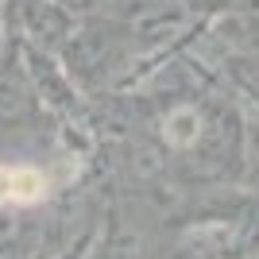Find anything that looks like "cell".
Here are the masks:
<instances>
[{"instance_id":"6da1fadb","label":"cell","mask_w":259,"mask_h":259,"mask_svg":"<svg viewBox=\"0 0 259 259\" xmlns=\"http://www.w3.org/2000/svg\"><path fill=\"white\" fill-rule=\"evenodd\" d=\"M62 58L70 66V74L85 85H97L101 77L112 70V62L120 58V27L112 23H89L77 35H70L62 47Z\"/></svg>"},{"instance_id":"7a4b0ae2","label":"cell","mask_w":259,"mask_h":259,"mask_svg":"<svg viewBox=\"0 0 259 259\" xmlns=\"http://www.w3.org/2000/svg\"><path fill=\"white\" fill-rule=\"evenodd\" d=\"M35 116V93L16 54L0 62V128H23Z\"/></svg>"},{"instance_id":"3957f363","label":"cell","mask_w":259,"mask_h":259,"mask_svg":"<svg viewBox=\"0 0 259 259\" xmlns=\"http://www.w3.org/2000/svg\"><path fill=\"white\" fill-rule=\"evenodd\" d=\"M31 240L27 236H12V240H4L0 244V259H31Z\"/></svg>"},{"instance_id":"277c9868","label":"cell","mask_w":259,"mask_h":259,"mask_svg":"<svg viewBox=\"0 0 259 259\" xmlns=\"http://www.w3.org/2000/svg\"><path fill=\"white\" fill-rule=\"evenodd\" d=\"M194 4H205V8H213V4H225V0H194Z\"/></svg>"},{"instance_id":"5b68a950","label":"cell","mask_w":259,"mask_h":259,"mask_svg":"<svg viewBox=\"0 0 259 259\" xmlns=\"http://www.w3.org/2000/svg\"><path fill=\"white\" fill-rule=\"evenodd\" d=\"M66 259H77V255H66Z\"/></svg>"}]
</instances>
